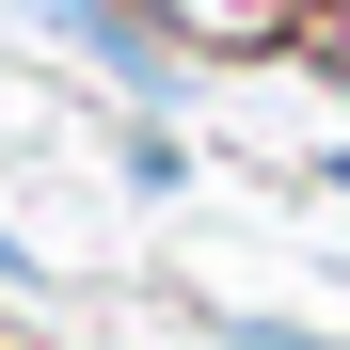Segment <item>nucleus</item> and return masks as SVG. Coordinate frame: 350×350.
I'll use <instances>...</instances> for the list:
<instances>
[{
  "label": "nucleus",
  "mask_w": 350,
  "mask_h": 350,
  "mask_svg": "<svg viewBox=\"0 0 350 350\" xmlns=\"http://www.w3.org/2000/svg\"><path fill=\"white\" fill-rule=\"evenodd\" d=\"M319 64H334V80H350V0H334V16H319Z\"/></svg>",
  "instance_id": "nucleus-1"
},
{
  "label": "nucleus",
  "mask_w": 350,
  "mask_h": 350,
  "mask_svg": "<svg viewBox=\"0 0 350 350\" xmlns=\"http://www.w3.org/2000/svg\"><path fill=\"white\" fill-rule=\"evenodd\" d=\"M0 271H16V239H0Z\"/></svg>",
  "instance_id": "nucleus-2"
}]
</instances>
